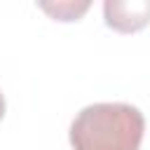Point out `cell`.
I'll return each mask as SVG.
<instances>
[{
	"instance_id": "2",
	"label": "cell",
	"mask_w": 150,
	"mask_h": 150,
	"mask_svg": "<svg viewBox=\"0 0 150 150\" xmlns=\"http://www.w3.org/2000/svg\"><path fill=\"white\" fill-rule=\"evenodd\" d=\"M103 19L117 33H136L150 23V0H105Z\"/></svg>"
},
{
	"instance_id": "3",
	"label": "cell",
	"mask_w": 150,
	"mask_h": 150,
	"mask_svg": "<svg viewBox=\"0 0 150 150\" xmlns=\"http://www.w3.org/2000/svg\"><path fill=\"white\" fill-rule=\"evenodd\" d=\"M40 9L49 12L56 21H77L87 9H89V2H56V5H47V2H40Z\"/></svg>"
},
{
	"instance_id": "1",
	"label": "cell",
	"mask_w": 150,
	"mask_h": 150,
	"mask_svg": "<svg viewBox=\"0 0 150 150\" xmlns=\"http://www.w3.org/2000/svg\"><path fill=\"white\" fill-rule=\"evenodd\" d=\"M143 112L131 103H91L70 122L73 150H141Z\"/></svg>"
},
{
	"instance_id": "4",
	"label": "cell",
	"mask_w": 150,
	"mask_h": 150,
	"mask_svg": "<svg viewBox=\"0 0 150 150\" xmlns=\"http://www.w3.org/2000/svg\"><path fill=\"white\" fill-rule=\"evenodd\" d=\"M5 108H7V105H5V96H2V91H0V120L5 117Z\"/></svg>"
}]
</instances>
